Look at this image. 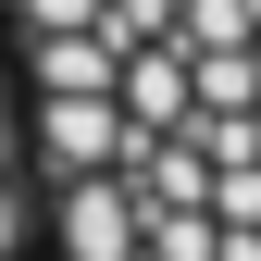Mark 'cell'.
I'll return each mask as SVG.
<instances>
[{"instance_id": "1", "label": "cell", "mask_w": 261, "mask_h": 261, "mask_svg": "<svg viewBox=\"0 0 261 261\" xmlns=\"http://www.w3.org/2000/svg\"><path fill=\"white\" fill-rule=\"evenodd\" d=\"M0 75L38 261H261V0H0Z\"/></svg>"}, {"instance_id": "2", "label": "cell", "mask_w": 261, "mask_h": 261, "mask_svg": "<svg viewBox=\"0 0 261 261\" xmlns=\"http://www.w3.org/2000/svg\"><path fill=\"white\" fill-rule=\"evenodd\" d=\"M0 261H38V249H25V149H13V75H0Z\"/></svg>"}]
</instances>
